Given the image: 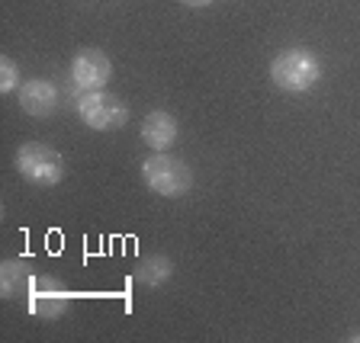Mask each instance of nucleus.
I'll use <instances>...</instances> for the list:
<instances>
[{"label": "nucleus", "instance_id": "1", "mask_svg": "<svg viewBox=\"0 0 360 343\" xmlns=\"http://www.w3.org/2000/svg\"><path fill=\"white\" fill-rule=\"evenodd\" d=\"M322 65L309 48H286L270 61V81L283 93H306L319 83Z\"/></svg>", "mask_w": 360, "mask_h": 343}, {"label": "nucleus", "instance_id": "2", "mask_svg": "<svg viewBox=\"0 0 360 343\" xmlns=\"http://www.w3.org/2000/svg\"><path fill=\"white\" fill-rule=\"evenodd\" d=\"M142 180L155 196L177 199V196L190 193V187H193V170H190V164L177 161V157L165 154V151H155L142 164Z\"/></svg>", "mask_w": 360, "mask_h": 343}, {"label": "nucleus", "instance_id": "3", "mask_svg": "<svg viewBox=\"0 0 360 343\" xmlns=\"http://www.w3.org/2000/svg\"><path fill=\"white\" fill-rule=\"evenodd\" d=\"M16 170L36 187H58L65 177V161L42 142H26L16 148Z\"/></svg>", "mask_w": 360, "mask_h": 343}, {"label": "nucleus", "instance_id": "4", "mask_svg": "<svg viewBox=\"0 0 360 343\" xmlns=\"http://www.w3.org/2000/svg\"><path fill=\"white\" fill-rule=\"evenodd\" d=\"M77 116L84 126L97 128V132H116L129 122V109L120 97H112L106 90H87L77 100Z\"/></svg>", "mask_w": 360, "mask_h": 343}, {"label": "nucleus", "instance_id": "5", "mask_svg": "<svg viewBox=\"0 0 360 343\" xmlns=\"http://www.w3.org/2000/svg\"><path fill=\"white\" fill-rule=\"evenodd\" d=\"M71 305V289H68L61 279L55 276H32V285L26 292V308L36 318H45V321H55L68 311Z\"/></svg>", "mask_w": 360, "mask_h": 343}, {"label": "nucleus", "instance_id": "6", "mask_svg": "<svg viewBox=\"0 0 360 343\" xmlns=\"http://www.w3.org/2000/svg\"><path fill=\"white\" fill-rule=\"evenodd\" d=\"M112 77V61L100 48H84L71 61V81L81 90H103Z\"/></svg>", "mask_w": 360, "mask_h": 343}, {"label": "nucleus", "instance_id": "7", "mask_svg": "<svg viewBox=\"0 0 360 343\" xmlns=\"http://www.w3.org/2000/svg\"><path fill=\"white\" fill-rule=\"evenodd\" d=\"M16 97H20V109L30 112V116H39V119L52 116L55 106H58V90L49 81H26L16 90Z\"/></svg>", "mask_w": 360, "mask_h": 343}, {"label": "nucleus", "instance_id": "8", "mask_svg": "<svg viewBox=\"0 0 360 343\" xmlns=\"http://www.w3.org/2000/svg\"><path fill=\"white\" fill-rule=\"evenodd\" d=\"M142 142L151 151H167L177 142V119L165 109H155L142 119Z\"/></svg>", "mask_w": 360, "mask_h": 343}, {"label": "nucleus", "instance_id": "9", "mask_svg": "<svg viewBox=\"0 0 360 343\" xmlns=\"http://www.w3.org/2000/svg\"><path fill=\"white\" fill-rule=\"evenodd\" d=\"M32 267L26 260H7L4 267H0V292L7 295V299H26V292H30L32 285Z\"/></svg>", "mask_w": 360, "mask_h": 343}, {"label": "nucleus", "instance_id": "10", "mask_svg": "<svg viewBox=\"0 0 360 343\" xmlns=\"http://www.w3.org/2000/svg\"><path fill=\"white\" fill-rule=\"evenodd\" d=\"M171 260L167 257H148V260L139 263V269H135V279L145 285H165L167 279H171Z\"/></svg>", "mask_w": 360, "mask_h": 343}, {"label": "nucleus", "instance_id": "11", "mask_svg": "<svg viewBox=\"0 0 360 343\" xmlns=\"http://www.w3.org/2000/svg\"><path fill=\"white\" fill-rule=\"evenodd\" d=\"M22 83H20V67H16V61L13 58H0V90L4 93H10V90H20Z\"/></svg>", "mask_w": 360, "mask_h": 343}, {"label": "nucleus", "instance_id": "12", "mask_svg": "<svg viewBox=\"0 0 360 343\" xmlns=\"http://www.w3.org/2000/svg\"><path fill=\"white\" fill-rule=\"evenodd\" d=\"M180 4H187V7H210L212 0H180Z\"/></svg>", "mask_w": 360, "mask_h": 343}]
</instances>
